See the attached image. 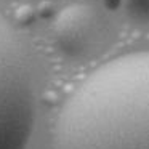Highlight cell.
<instances>
[{
	"mask_svg": "<svg viewBox=\"0 0 149 149\" xmlns=\"http://www.w3.org/2000/svg\"><path fill=\"white\" fill-rule=\"evenodd\" d=\"M53 149H149V50L98 66L58 114Z\"/></svg>",
	"mask_w": 149,
	"mask_h": 149,
	"instance_id": "6da1fadb",
	"label": "cell"
},
{
	"mask_svg": "<svg viewBox=\"0 0 149 149\" xmlns=\"http://www.w3.org/2000/svg\"><path fill=\"white\" fill-rule=\"evenodd\" d=\"M34 111L36 98L26 47L0 15V149H26Z\"/></svg>",
	"mask_w": 149,
	"mask_h": 149,
	"instance_id": "7a4b0ae2",
	"label": "cell"
},
{
	"mask_svg": "<svg viewBox=\"0 0 149 149\" xmlns=\"http://www.w3.org/2000/svg\"><path fill=\"white\" fill-rule=\"evenodd\" d=\"M53 34L63 53L71 58L87 55L100 36V15L88 3H74L58 13Z\"/></svg>",
	"mask_w": 149,
	"mask_h": 149,
	"instance_id": "3957f363",
	"label": "cell"
},
{
	"mask_svg": "<svg viewBox=\"0 0 149 149\" xmlns=\"http://www.w3.org/2000/svg\"><path fill=\"white\" fill-rule=\"evenodd\" d=\"M36 18V11L31 5H21L15 10V19L21 24V26H26V24H31Z\"/></svg>",
	"mask_w": 149,
	"mask_h": 149,
	"instance_id": "277c9868",
	"label": "cell"
},
{
	"mask_svg": "<svg viewBox=\"0 0 149 149\" xmlns=\"http://www.w3.org/2000/svg\"><path fill=\"white\" fill-rule=\"evenodd\" d=\"M37 13H39L40 18H48L53 15V5L50 3V2H47V0H43V2H40L39 7H37Z\"/></svg>",
	"mask_w": 149,
	"mask_h": 149,
	"instance_id": "5b68a950",
	"label": "cell"
}]
</instances>
